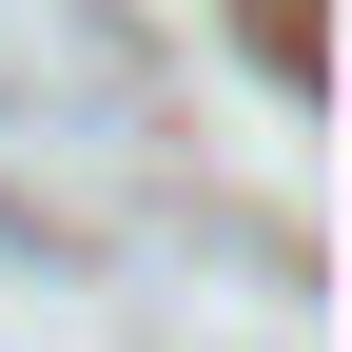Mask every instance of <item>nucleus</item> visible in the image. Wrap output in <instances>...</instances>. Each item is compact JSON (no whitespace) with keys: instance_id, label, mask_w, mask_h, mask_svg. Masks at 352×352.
I'll list each match as a JSON object with an SVG mask.
<instances>
[]
</instances>
